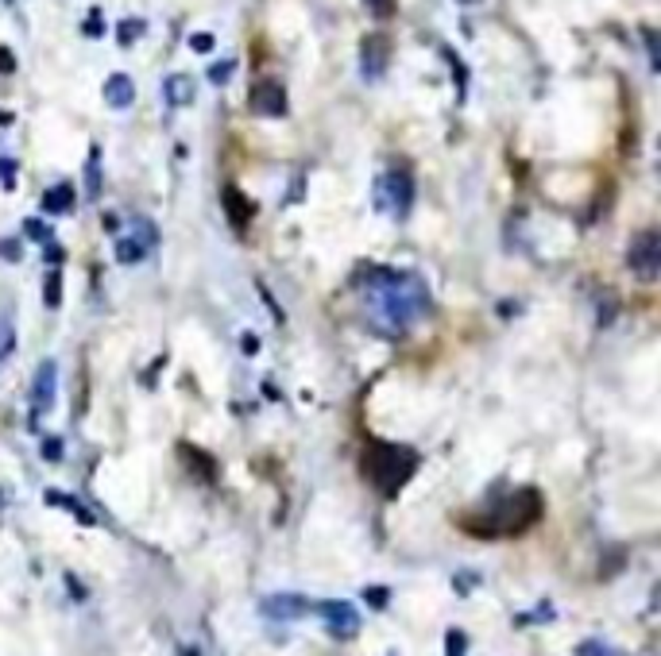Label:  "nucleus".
Masks as SVG:
<instances>
[{
  "label": "nucleus",
  "instance_id": "1",
  "mask_svg": "<svg viewBox=\"0 0 661 656\" xmlns=\"http://www.w3.org/2000/svg\"><path fill=\"white\" fill-rule=\"evenodd\" d=\"M364 313L376 333L402 336L414 321L429 313V290L410 271H372L364 286Z\"/></svg>",
  "mask_w": 661,
  "mask_h": 656
},
{
  "label": "nucleus",
  "instance_id": "2",
  "mask_svg": "<svg viewBox=\"0 0 661 656\" xmlns=\"http://www.w3.org/2000/svg\"><path fill=\"white\" fill-rule=\"evenodd\" d=\"M542 518V495L538 490H514L507 502H499L495 510H488V518L476 521L472 529L488 533V537H503V533H522Z\"/></svg>",
  "mask_w": 661,
  "mask_h": 656
},
{
  "label": "nucleus",
  "instance_id": "3",
  "mask_svg": "<svg viewBox=\"0 0 661 656\" xmlns=\"http://www.w3.org/2000/svg\"><path fill=\"white\" fill-rule=\"evenodd\" d=\"M418 467V452L402 448V445H376L364 459V471L383 495H395V490L410 479V471Z\"/></svg>",
  "mask_w": 661,
  "mask_h": 656
},
{
  "label": "nucleus",
  "instance_id": "4",
  "mask_svg": "<svg viewBox=\"0 0 661 656\" xmlns=\"http://www.w3.org/2000/svg\"><path fill=\"white\" fill-rule=\"evenodd\" d=\"M414 205V178L407 170H383L376 178V209L402 220Z\"/></svg>",
  "mask_w": 661,
  "mask_h": 656
},
{
  "label": "nucleus",
  "instance_id": "5",
  "mask_svg": "<svg viewBox=\"0 0 661 656\" xmlns=\"http://www.w3.org/2000/svg\"><path fill=\"white\" fill-rule=\"evenodd\" d=\"M626 267H631L642 282H654L661 274V236L654 228H646V232H638L631 240V248H626Z\"/></svg>",
  "mask_w": 661,
  "mask_h": 656
},
{
  "label": "nucleus",
  "instance_id": "6",
  "mask_svg": "<svg viewBox=\"0 0 661 656\" xmlns=\"http://www.w3.org/2000/svg\"><path fill=\"white\" fill-rule=\"evenodd\" d=\"M317 614H321V621L329 626V633L333 637H356V630H360V614H356V606L352 602H345V599H325V602H317Z\"/></svg>",
  "mask_w": 661,
  "mask_h": 656
},
{
  "label": "nucleus",
  "instance_id": "7",
  "mask_svg": "<svg viewBox=\"0 0 661 656\" xmlns=\"http://www.w3.org/2000/svg\"><path fill=\"white\" fill-rule=\"evenodd\" d=\"M252 108L260 112V117H286V89L279 81H260V86L252 89Z\"/></svg>",
  "mask_w": 661,
  "mask_h": 656
},
{
  "label": "nucleus",
  "instance_id": "8",
  "mask_svg": "<svg viewBox=\"0 0 661 656\" xmlns=\"http://www.w3.org/2000/svg\"><path fill=\"white\" fill-rule=\"evenodd\" d=\"M55 386H58V364L55 359H43L36 367V386H31V402H36L39 414L55 405Z\"/></svg>",
  "mask_w": 661,
  "mask_h": 656
},
{
  "label": "nucleus",
  "instance_id": "9",
  "mask_svg": "<svg viewBox=\"0 0 661 656\" xmlns=\"http://www.w3.org/2000/svg\"><path fill=\"white\" fill-rule=\"evenodd\" d=\"M383 70H387V39L367 36L360 46V74H364V81H379Z\"/></svg>",
  "mask_w": 661,
  "mask_h": 656
},
{
  "label": "nucleus",
  "instance_id": "10",
  "mask_svg": "<svg viewBox=\"0 0 661 656\" xmlns=\"http://www.w3.org/2000/svg\"><path fill=\"white\" fill-rule=\"evenodd\" d=\"M260 610L267 618H275V621H298L305 610H310V602H305L302 595H267L260 602Z\"/></svg>",
  "mask_w": 661,
  "mask_h": 656
},
{
  "label": "nucleus",
  "instance_id": "11",
  "mask_svg": "<svg viewBox=\"0 0 661 656\" xmlns=\"http://www.w3.org/2000/svg\"><path fill=\"white\" fill-rule=\"evenodd\" d=\"M132 101H136V81L128 77V74H112L105 81V105H112V108H132Z\"/></svg>",
  "mask_w": 661,
  "mask_h": 656
},
{
  "label": "nucleus",
  "instance_id": "12",
  "mask_svg": "<svg viewBox=\"0 0 661 656\" xmlns=\"http://www.w3.org/2000/svg\"><path fill=\"white\" fill-rule=\"evenodd\" d=\"M163 97H167L170 108H186V105L193 101V77H186V74H170V77L163 81Z\"/></svg>",
  "mask_w": 661,
  "mask_h": 656
},
{
  "label": "nucleus",
  "instance_id": "13",
  "mask_svg": "<svg viewBox=\"0 0 661 656\" xmlns=\"http://www.w3.org/2000/svg\"><path fill=\"white\" fill-rule=\"evenodd\" d=\"M224 212L236 220V228H244L252 220V205H248V197L240 193L236 186H224Z\"/></svg>",
  "mask_w": 661,
  "mask_h": 656
},
{
  "label": "nucleus",
  "instance_id": "14",
  "mask_svg": "<svg viewBox=\"0 0 661 656\" xmlns=\"http://www.w3.org/2000/svg\"><path fill=\"white\" fill-rule=\"evenodd\" d=\"M43 209L55 212V217H58V212H70V209H74V186H67V182H62V186H51V190L43 193Z\"/></svg>",
  "mask_w": 661,
  "mask_h": 656
},
{
  "label": "nucleus",
  "instance_id": "15",
  "mask_svg": "<svg viewBox=\"0 0 661 656\" xmlns=\"http://www.w3.org/2000/svg\"><path fill=\"white\" fill-rule=\"evenodd\" d=\"M148 251H151V248H143V243H139L136 236H128V240H120V243H117V259L124 262V267H132V262L148 259Z\"/></svg>",
  "mask_w": 661,
  "mask_h": 656
},
{
  "label": "nucleus",
  "instance_id": "16",
  "mask_svg": "<svg viewBox=\"0 0 661 656\" xmlns=\"http://www.w3.org/2000/svg\"><path fill=\"white\" fill-rule=\"evenodd\" d=\"M12 348H15V328H12L8 313H0V364L12 355Z\"/></svg>",
  "mask_w": 661,
  "mask_h": 656
},
{
  "label": "nucleus",
  "instance_id": "17",
  "mask_svg": "<svg viewBox=\"0 0 661 656\" xmlns=\"http://www.w3.org/2000/svg\"><path fill=\"white\" fill-rule=\"evenodd\" d=\"M143 27H148V24H143V20H124V24H120V31H117V39H120V46H132V43H136V39L143 36Z\"/></svg>",
  "mask_w": 661,
  "mask_h": 656
},
{
  "label": "nucleus",
  "instance_id": "18",
  "mask_svg": "<svg viewBox=\"0 0 661 656\" xmlns=\"http://www.w3.org/2000/svg\"><path fill=\"white\" fill-rule=\"evenodd\" d=\"M236 74V62L232 58H224V62H213L209 66V81H213V86H224V81H229Z\"/></svg>",
  "mask_w": 661,
  "mask_h": 656
},
{
  "label": "nucleus",
  "instance_id": "19",
  "mask_svg": "<svg viewBox=\"0 0 661 656\" xmlns=\"http://www.w3.org/2000/svg\"><path fill=\"white\" fill-rule=\"evenodd\" d=\"M24 232L31 236V240H43V243H51V224H43V220H24Z\"/></svg>",
  "mask_w": 661,
  "mask_h": 656
},
{
  "label": "nucleus",
  "instance_id": "20",
  "mask_svg": "<svg viewBox=\"0 0 661 656\" xmlns=\"http://www.w3.org/2000/svg\"><path fill=\"white\" fill-rule=\"evenodd\" d=\"M576 656H623V652H615L611 645H604V641H584L576 649Z\"/></svg>",
  "mask_w": 661,
  "mask_h": 656
},
{
  "label": "nucleus",
  "instance_id": "21",
  "mask_svg": "<svg viewBox=\"0 0 661 656\" xmlns=\"http://www.w3.org/2000/svg\"><path fill=\"white\" fill-rule=\"evenodd\" d=\"M364 8L376 15V20H387V15L395 12V0H364Z\"/></svg>",
  "mask_w": 661,
  "mask_h": 656
},
{
  "label": "nucleus",
  "instance_id": "22",
  "mask_svg": "<svg viewBox=\"0 0 661 656\" xmlns=\"http://www.w3.org/2000/svg\"><path fill=\"white\" fill-rule=\"evenodd\" d=\"M51 502H58V506H67V510H70V514H77V518H82V521H93V518L86 514V506H82V502H74V498H67V495H51Z\"/></svg>",
  "mask_w": 661,
  "mask_h": 656
},
{
  "label": "nucleus",
  "instance_id": "23",
  "mask_svg": "<svg viewBox=\"0 0 661 656\" xmlns=\"http://www.w3.org/2000/svg\"><path fill=\"white\" fill-rule=\"evenodd\" d=\"M86 36L89 39H101L105 36V20H101V12H97V8L89 12V20H86Z\"/></svg>",
  "mask_w": 661,
  "mask_h": 656
},
{
  "label": "nucleus",
  "instance_id": "24",
  "mask_svg": "<svg viewBox=\"0 0 661 656\" xmlns=\"http://www.w3.org/2000/svg\"><path fill=\"white\" fill-rule=\"evenodd\" d=\"M58 290H62L58 271H51V274H46V305H58V302H62V293H58Z\"/></svg>",
  "mask_w": 661,
  "mask_h": 656
},
{
  "label": "nucleus",
  "instance_id": "25",
  "mask_svg": "<svg viewBox=\"0 0 661 656\" xmlns=\"http://www.w3.org/2000/svg\"><path fill=\"white\" fill-rule=\"evenodd\" d=\"M190 51L209 55V51H213V36H205V31H201V36H190Z\"/></svg>",
  "mask_w": 661,
  "mask_h": 656
},
{
  "label": "nucleus",
  "instance_id": "26",
  "mask_svg": "<svg viewBox=\"0 0 661 656\" xmlns=\"http://www.w3.org/2000/svg\"><path fill=\"white\" fill-rule=\"evenodd\" d=\"M0 186L5 190L15 186V162H8V159H0Z\"/></svg>",
  "mask_w": 661,
  "mask_h": 656
},
{
  "label": "nucleus",
  "instance_id": "27",
  "mask_svg": "<svg viewBox=\"0 0 661 656\" xmlns=\"http://www.w3.org/2000/svg\"><path fill=\"white\" fill-rule=\"evenodd\" d=\"M449 656H464V633L460 630L449 633Z\"/></svg>",
  "mask_w": 661,
  "mask_h": 656
},
{
  "label": "nucleus",
  "instance_id": "28",
  "mask_svg": "<svg viewBox=\"0 0 661 656\" xmlns=\"http://www.w3.org/2000/svg\"><path fill=\"white\" fill-rule=\"evenodd\" d=\"M387 599H391L387 595V587H367V602L372 606H387Z\"/></svg>",
  "mask_w": 661,
  "mask_h": 656
},
{
  "label": "nucleus",
  "instance_id": "29",
  "mask_svg": "<svg viewBox=\"0 0 661 656\" xmlns=\"http://www.w3.org/2000/svg\"><path fill=\"white\" fill-rule=\"evenodd\" d=\"M12 70H15V55L8 46H0V74H12Z\"/></svg>",
  "mask_w": 661,
  "mask_h": 656
},
{
  "label": "nucleus",
  "instance_id": "30",
  "mask_svg": "<svg viewBox=\"0 0 661 656\" xmlns=\"http://www.w3.org/2000/svg\"><path fill=\"white\" fill-rule=\"evenodd\" d=\"M0 255H5V259H20V243H12V240H0Z\"/></svg>",
  "mask_w": 661,
  "mask_h": 656
},
{
  "label": "nucleus",
  "instance_id": "31",
  "mask_svg": "<svg viewBox=\"0 0 661 656\" xmlns=\"http://www.w3.org/2000/svg\"><path fill=\"white\" fill-rule=\"evenodd\" d=\"M646 51H650V66L657 70V36L654 31H646Z\"/></svg>",
  "mask_w": 661,
  "mask_h": 656
},
{
  "label": "nucleus",
  "instance_id": "32",
  "mask_svg": "<svg viewBox=\"0 0 661 656\" xmlns=\"http://www.w3.org/2000/svg\"><path fill=\"white\" fill-rule=\"evenodd\" d=\"M464 5H472V0H464Z\"/></svg>",
  "mask_w": 661,
  "mask_h": 656
}]
</instances>
